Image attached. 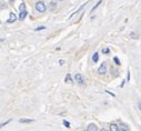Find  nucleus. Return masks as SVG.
Wrapping results in <instances>:
<instances>
[{
  "label": "nucleus",
  "instance_id": "1",
  "mask_svg": "<svg viewBox=\"0 0 141 131\" xmlns=\"http://www.w3.org/2000/svg\"><path fill=\"white\" fill-rule=\"evenodd\" d=\"M35 7H36V10L39 11V12H45V11H46V9H47V7H46V4H45L44 1L36 2V6Z\"/></svg>",
  "mask_w": 141,
  "mask_h": 131
},
{
  "label": "nucleus",
  "instance_id": "2",
  "mask_svg": "<svg viewBox=\"0 0 141 131\" xmlns=\"http://www.w3.org/2000/svg\"><path fill=\"white\" fill-rule=\"evenodd\" d=\"M98 73H100V75H106L107 73V66L106 63H101V66L99 67V69H98Z\"/></svg>",
  "mask_w": 141,
  "mask_h": 131
},
{
  "label": "nucleus",
  "instance_id": "3",
  "mask_svg": "<svg viewBox=\"0 0 141 131\" xmlns=\"http://www.w3.org/2000/svg\"><path fill=\"white\" fill-rule=\"evenodd\" d=\"M75 80H76V81H77L78 83H81V85L85 82V80H83V77L80 75V73H77V75H75Z\"/></svg>",
  "mask_w": 141,
  "mask_h": 131
},
{
  "label": "nucleus",
  "instance_id": "4",
  "mask_svg": "<svg viewBox=\"0 0 141 131\" xmlns=\"http://www.w3.org/2000/svg\"><path fill=\"white\" fill-rule=\"evenodd\" d=\"M27 15H28L27 10H22V11H20V15H19V20H25V18L27 17Z\"/></svg>",
  "mask_w": 141,
  "mask_h": 131
},
{
  "label": "nucleus",
  "instance_id": "5",
  "mask_svg": "<svg viewBox=\"0 0 141 131\" xmlns=\"http://www.w3.org/2000/svg\"><path fill=\"white\" fill-rule=\"evenodd\" d=\"M16 19H17V17H16L15 13H10V16H9V19H8L7 21H8L9 23H11V22H15Z\"/></svg>",
  "mask_w": 141,
  "mask_h": 131
},
{
  "label": "nucleus",
  "instance_id": "6",
  "mask_svg": "<svg viewBox=\"0 0 141 131\" xmlns=\"http://www.w3.org/2000/svg\"><path fill=\"white\" fill-rule=\"evenodd\" d=\"M87 131H98V129H97V126L94 125V123H91V125L88 126Z\"/></svg>",
  "mask_w": 141,
  "mask_h": 131
},
{
  "label": "nucleus",
  "instance_id": "7",
  "mask_svg": "<svg viewBox=\"0 0 141 131\" xmlns=\"http://www.w3.org/2000/svg\"><path fill=\"white\" fill-rule=\"evenodd\" d=\"M32 119H20L19 120V122L20 123H30V122H32Z\"/></svg>",
  "mask_w": 141,
  "mask_h": 131
},
{
  "label": "nucleus",
  "instance_id": "8",
  "mask_svg": "<svg viewBox=\"0 0 141 131\" xmlns=\"http://www.w3.org/2000/svg\"><path fill=\"white\" fill-rule=\"evenodd\" d=\"M86 4H87V2H86V3H85V4H83V6H81V7H80V8H79V9H78V10H77V11H75V12H73V13H72V15H71V16H70V18H72V17H73V16H75V15H77V13H79V12H80V11H81V9H83V7H85V6H86Z\"/></svg>",
  "mask_w": 141,
  "mask_h": 131
},
{
  "label": "nucleus",
  "instance_id": "9",
  "mask_svg": "<svg viewBox=\"0 0 141 131\" xmlns=\"http://www.w3.org/2000/svg\"><path fill=\"white\" fill-rule=\"evenodd\" d=\"M98 59H99V53H98V52H95L94 56H92V60H94V62H97Z\"/></svg>",
  "mask_w": 141,
  "mask_h": 131
},
{
  "label": "nucleus",
  "instance_id": "10",
  "mask_svg": "<svg viewBox=\"0 0 141 131\" xmlns=\"http://www.w3.org/2000/svg\"><path fill=\"white\" fill-rule=\"evenodd\" d=\"M110 131H118V126L112 123V125L110 126Z\"/></svg>",
  "mask_w": 141,
  "mask_h": 131
},
{
  "label": "nucleus",
  "instance_id": "11",
  "mask_svg": "<svg viewBox=\"0 0 141 131\" xmlns=\"http://www.w3.org/2000/svg\"><path fill=\"white\" fill-rule=\"evenodd\" d=\"M101 3H102V0H99V1H98V2H97V4H95V6L94 7V8H92V11H94V10H95V9H97V8H98V7H99V6H100V4H101Z\"/></svg>",
  "mask_w": 141,
  "mask_h": 131
},
{
  "label": "nucleus",
  "instance_id": "12",
  "mask_svg": "<svg viewBox=\"0 0 141 131\" xmlns=\"http://www.w3.org/2000/svg\"><path fill=\"white\" fill-rule=\"evenodd\" d=\"M118 131H128V129L125 126H120V127H118Z\"/></svg>",
  "mask_w": 141,
  "mask_h": 131
},
{
  "label": "nucleus",
  "instance_id": "13",
  "mask_svg": "<svg viewBox=\"0 0 141 131\" xmlns=\"http://www.w3.org/2000/svg\"><path fill=\"white\" fill-rule=\"evenodd\" d=\"M19 9H20V11L26 10V4H25V3H21V4H20V7H19Z\"/></svg>",
  "mask_w": 141,
  "mask_h": 131
},
{
  "label": "nucleus",
  "instance_id": "14",
  "mask_svg": "<svg viewBox=\"0 0 141 131\" xmlns=\"http://www.w3.org/2000/svg\"><path fill=\"white\" fill-rule=\"evenodd\" d=\"M63 125H64V126H66V127H67V128H69V127H70V123H69V122H68V121H66V120H63Z\"/></svg>",
  "mask_w": 141,
  "mask_h": 131
},
{
  "label": "nucleus",
  "instance_id": "15",
  "mask_svg": "<svg viewBox=\"0 0 141 131\" xmlns=\"http://www.w3.org/2000/svg\"><path fill=\"white\" fill-rule=\"evenodd\" d=\"M113 60H114V62H116V63H117V65H118V66H120V60H119V59H118V58H114V59H113Z\"/></svg>",
  "mask_w": 141,
  "mask_h": 131
},
{
  "label": "nucleus",
  "instance_id": "16",
  "mask_svg": "<svg viewBox=\"0 0 141 131\" xmlns=\"http://www.w3.org/2000/svg\"><path fill=\"white\" fill-rule=\"evenodd\" d=\"M45 29H46V27H45V26H41V27H38L36 30H38V31H39V30H45Z\"/></svg>",
  "mask_w": 141,
  "mask_h": 131
},
{
  "label": "nucleus",
  "instance_id": "17",
  "mask_svg": "<svg viewBox=\"0 0 141 131\" xmlns=\"http://www.w3.org/2000/svg\"><path fill=\"white\" fill-rule=\"evenodd\" d=\"M66 81H71V78H70V75H68V76H67V78H66Z\"/></svg>",
  "mask_w": 141,
  "mask_h": 131
},
{
  "label": "nucleus",
  "instance_id": "18",
  "mask_svg": "<svg viewBox=\"0 0 141 131\" xmlns=\"http://www.w3.org/2000/svg\"><path fill=\"white\" fill-rule=\"evenodd\" d=\"M9 122H10V120H9V121H7V122H4V123H1V125H0V128H2V127H3V126H6L7 123H9Z\"/></svg>",
  "mask_w": 141,
  "mask_h": 131
},
{
  "label": "nucleus",
  "instance_id": "19",
  "mask_svg": "<svg viewBox=\"0 0 141 131\" xmlns=\"http://www.w3.org/2000/svg\"><path fill=\"white\" fill-rule=\"evenodd\" d=\"M102 52H103V53H108V52H109V49H108V48L103 49V50H102Z\"/></svg>",
  "mask_w": 141,
  "mask_h": 131
},
{
  "label": "nucleus",
  "instance_id": "20",
  "mask_svg": "<svg viewBox=\"0 0 141 131\" xmlns=\"http://www.w3.org/2000/svg\"><path fill=\"white\" fill-rule=\"evenodd\" d=\"M131 37H132L133 39H137V37H138V36H136L135 33H131Z\"/></svg>",
  "mask_w": 141,
  "mask_h": 131
},
{
  "label": "nucleus",
  "instance_id": "21",
  "mask_svg": "<svg viewBox=\"0 0 141 131\" xmlns=\"http://www.w3.org/2000/svg\"><path fill=\"white\" fill-rule=\"evenodd\" d=\"M59 63H60V66H62L63 63H64V61L63 60H60V61H59Z\"/></svg>",
  "mask_w": 141,
  "mask_h": 131
},
{
  "label": "nucleus",
  "instance_id": "22",
  "mask_svg": "<svg viewBox=\"0 0 141 131\" xmlns=\"http://www.w3.org/2000/svg\"><path fill=\"white\" fill-rule=\"evenodd\" d=\"M3 41V38H1V39H0V42H2Z\"/></svg>",
  "mask_w": 141,
  "mask_h": 131
},
{
  "label": "nucleus",
  "instance_id": "23",
  "mask_svg": "<svg viewBox=\"0 0 141 131\" xmlns=\"http://www.w3.org/2000/svg\"><path fill=\"white\" fill-rule=\"evenodd\" d=\"M100 131H108V130H106V129H101Z\"/></svg>",
  "mask_w": 141,
  "mask_h": 131
}]
</instances>
